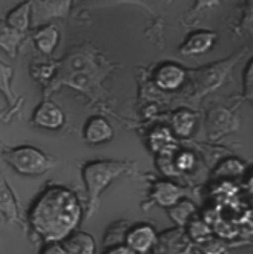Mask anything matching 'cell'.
Segmentation results:
<instances>
[{
	"label": "cell",
	"mask_w": 253,
	"mask_h": 254,
	"mask_svg": "<svg viewBox=\"0 0 253 254\" xmlns=\"http://www.w3.org/2000/svg\"><path fill=\"white\" fill-rule=\"evenodd\" d=\"M63 241L67 254H95L96 252L93 237L83 231H73Z\"/></svg>",
	"instance_id": "obj_12"
},
{
	"label": "cell",
	"mask_w": 253,
	"mask_h": 254,
	"mask_svg": "<svg viewBox=\"0 0 253 254\" xmlns=\"http://www.w3.org/2000/svg\"><path fill=\"white\" fill-rule=\"evenodd\" d=\"M24 39V34L0 19V49H3L10 58L16 57V51Z\"/></svg>",
	"instance_id": "obj_15"
},
{
	"label": "cell",
	"mask_w": 253,
	"mask_h": 254,
	"mask_svg": "<svg viewBox=\"0 0 253 254\" xmlns=\"http://www.w3.org/2000/svg\"><path fill=\"white\" fill-rule=\"evenodd\" d=\"M154 254H188L191 249V240L187 237L182 228L170 229L157 237L154 244Z\"/></svg>",
	"instance_id": "obj_4"
},
{
	"label": "cell",
	"mask_w": 253,
	"mask_h": 254,
	"mask_svg": "<svg viewBox=\"0 0 253 254\" xmlns=\"http://www.w3.org/2000/svg\"><path fill=\"white\" fill-rule=\"evenodd\" d=\"M3 157L16 173L24 176H39L52 167L51 160L34 146H18L7 151Z\"/></svg>",
	"instance_id": "obj_3"
},
{
	"label": "cell",
	"mask_w": 253,
	"mask_h": 254,
	"mask_svg": "<svg viewBox=\"0 0 253 254\" xmlns=\"http://www.w3.org/2000/svg\"><path fill=\"white\" fill-rule=\"evenodd\" d=\"M216 39H218V36L213 31H207V30L192 31L184 40V43L179 46V52L185 57L206 54L213 48Z\"/></svg>",
	"instance_id": "obj_7"
},
{
	"label": "cell",
	"mask_w": 253,
	"mask_h": 254,
	"mask_svg": "<svg viewBox=\"0 0 253 254\" xmlns=\"http://www.w3.org/2000/svg\"><path fill=\"white\" fill-rule=\"evenodd\" d=\"M34 21H46L55 16H65L71 0H28Z\"/></svg>",
	"instance_id": "obj_9"
},
{
	"label": "cell",
	"mask_w": 253,
	"mask_h": 254,
	"mask_svg": "<svg viewBox=\"0 0 253 254\" xmlns=\"http://www.w3.org/2000/svg\"><path fill=\"white\" fill-rule=\"evenodd\" d=\"M150 148L159 155H169L176 148V139L166 127H157L150 134Z\"/></svg>",
	"instance_id": "obj_13"
},
{
	"label": "cell",
	"mask_w": 253,
	"mask_h": 254,
	"mask_svg": "<svg viewBox=\"0 0 253 254\" xmlns=\"http://www.w3.org/2000/svg\"><path fill=\"white\" fill-rule=\"evenodd\" d=\"M127 170L129 166L126 163L119 161H92L83 167V181L89 196L87 217L96 211L101 193L108 188L114 179H117Z\"/></svg>",
	"instance_id": "obj_2"
},
{
	"label": "cell",
	"mask_w": 253,
	"mask_h": 254,
	"mask_svg": "<svg viewBox=\"0 0 253 254\" xmlns=\"http://www.w3.org/2000/svg\"><path fill=\"white\" fill-rule=\"evenodd\" d=\"M195 205L188 199H179L176 204L169 207V217L175 222L178 228H185L192 217H195Z\"/></svg>",
	"instance_id": "obj_18"
},
{
	"label": "cell",
	"mask_w": 253,
	"mask_h": 254,
	"mask_svg": "<svg viewBox=\"0 0 253 254\" xmlns=\"http://www.w3.org/2000/svg\"><path fill=\"white\" fill-rule=\"evenodd\" d=\"M33 231L45 243L63 241L82 220V205L73 190L51 187L40 193L28 214Z\"/></svg>",
	"instance_id": "obj_1"
},
{
	"label": "cell",
	"mask_w": 253,
	"mask_h": 254,
	"mask_svg": "<svg viewBox=\"0 0 253 254\" xmlns=\"http://www.w3.org/2000/svg\"><path fill=\"white\" fill-rule=\"evenodd\" d=\"M34 39V43H36V48L45 54V55H51L58 42H60V31L55 25L52 24H46V25H42L33 36Z\"/></svg>",
	"instance_id": "obj_14"
},
{
	"label": "cell",
	"mask_w": 253,
	"mask_h": 254,
	"mask_svg": "<svg viewBox=\"0 0 253 254\" xmlns=\"http://www.w3.org/2000/svg\"><path fill=\"white\" fill-rule=\"evenodd\" d=\"M39 254H67V253H65V249H64L63 244H61L60 241H49V243H46V244L42 247V250H40V253Z\"/></svg>",
	"instance_id": "obj_24"
},
{
	"label": "cell",
	"mask_w": 253,
	"mask_h": 254,
	"mask_svg": "<svg viewBox=\"0 0 253 254\" xmlns=\"http://www.w3.org/2000/svg\"><path fill=\"white\" fill-rule=\"evenodd\" d=\"M30 21H31V4L28 0L13 7L6 16V24L22 34L28 30Z\"/></svg>",
	"instance_id": "obj_16"
},
{
	"label": "cell",
	"mask_w": 253,
	"mask_h": 254,
	"mask_svg": "<svg viewBox=\"0 0 253 254\" xmlns=\"http://www.w3.org/2000/svg\"><path fill=\"white\" fill-rule=\"evenodd\" d=\"M195 125V117L188 110H179L172 117V130L179 137H188Z\"/></svg>",
	"instance_id": "obj_19"
},
{
	"label": "cell",
	"mask_w": 253,
	"mask_h": 254,
	"mask_svg": "<svg viewBox=\"0 0 253 254\" xmlns=\"http://www.w3.org/2000/svg\"><path fill=\"white\" fill-rule=\"evenodd\" d=\"M182 195H184V190L178 185L168 182V181L156 182L151 190V199L160 207H166V208L172 207L179 199H182Z\"/></svg>",
	"instance_id": "obj_11"
},
{
	"label": "cell",
	"mask_w": 253,
	"mask_h": 254,
	"mask_svg": "<svg viewBox=\"0 0 253 254\" xmlns=\"http://www.w3.org/2000/svg\"><path fill=\"white\" fill-rule=\"evenodd\" d=\"M12 74H13L12 68L7 64L0 61V92L7 98L9 102H12V99H13V95H12V90H10Z\"/></svg>",
	"instance_id": "obj_21"
},
{
	"label": "cell",
	"mask_w": 253,
	"mask_h": 254,
	"mask_svg": "<svg viewBox=\"0 0 253 254\" xmlns=\"http://www.w3.org/2000/svg\"><path fill=\"white\" fill-rule=\"evenodd\" d=\"M192 166H194V155H192L191 152H181V154L176 157V160H175L176 172L190 170Z\"/></svg>",
	"instance_id": "obj_23"
},
{
	"label": "cell",
	"mask_w": 253,
	"mask_h": 254,
	"mask_svg": "<svg viewBox=\"0 0 253 254\" xmlns=\"http://www.w3.org/2000/svg\"><path fill=\"white\" fill-rule=\"evenodd\" d=\"M185 80V69L173 63L162 64L154 72V83L162 90H176Z\"/></svg>",
	"instance_id": "obj_6"
},
{
	"label": "cell",
	"mask_w": 253,
	"mask_h": 254,
	"mask_svg": "<svg viewBox=\"0 0 253 254\" xmlns=\"http://www.w3.org/2000/svg\"><path fill=\"white\" fill-rule=\"evenodd\" d=\"M105 254H136L133 250H130L126 244H117V246H111L107 249Z\"/></svg>",
	"instance_id": "obj_25"
},
{
	"label": "cell",
	"mask_w": 253,
	"mask_h": 254,
	"mask_svg": "<svg viewBox=\"0 0 253 254\" xmlns=\"http://www.w3.org/2000/svg\"><path fill=\"white\" fill-rule=\"evenodd\" d=\"M83 134H84V139L89 143L98 145V143L108 142L113 137L114 130L104 117L95 116V117H92V119H89L86 122L84 128H83Z\"/></svg>",
	"instance_id": "obj_10"
},
{
	"label": "cell",
	"mask_w": 253,
	"mask_h": 254,
	"mask_svg": "<svg viewBox=\"0 0 253 254\" xmlns=\"http://www.w3.org/2000/svg\"><path fill=\"white\" fill-rule=\"evenodd\" d=\"M200 246H201V250H203V253L204 254H221L225 250V246H224L219 240L212 238V237H209V238H207L206 241H203Z\"/></svg>",
	"instance_id": "obj_22"
},
{
	"label": "cell",
	"mask_w": 253,
	"mask_h": 254,
	"mask_svg": "<svg viewBox=\"0 0 253 254\" xmlns=\"http://www.w3.org/2000/svg\"><path fill=\"white\" fill-rule=\"evenodd\" d=\"M187 237L190 238L192 243L201 244L203 241H206L209 237H212V231L210 228L206 225L204 220L198 219V217H192L190 222L187 223Z\"/></svg>",
	"instance_id": "obj_20"
},
{
	"label": "cell",
	"mask_w": 253,
	"mask_h": 254,
	"mask_svg": "<svg viewBox=\"0 0 253 254\" xmlns=\"http://www.w3.org/2000/svg\"><path fill=\"white\" fill-rule=\"evenodd\" d=\"M218 3H219V0H195L194 10L200 12V10H204V9H210L213 6H216Z\"/></svg>",
	"instance_id": "obj_26"
},
{
	"label": "cell",
	"mask_w": 253,
	"mask_h": 254,
	"mask_svg": "<svg viewBox=\"0 0 253 254\" xmlns=\"http://www.w3.org/2000/svg\"><path fill=\"white\" fill-rule=\"evenodd\" d=\"M64 122H65V117L61 108L57 104L49 102V101L40 104L33 114V123L36 126L43 127L48 130L60 128L64 125Z\"/></svg>",
	"instance_id": "obj_8"
},
{
	"label": "cell",
	"mask_w": 253,
	"mask_h": 254,
	"mask_svg": "<svg viewBox=\"0 0 253 254\" xmlns=\"http://www.w3.org/2000/svg\"><path fill=\"white\" fill-rule=\"evenodd\" d=\"M157 237L159 235L151 225L139 223L127 229L125 244L136 254H145L154 247Z\"/></svg>",
	"instance_id": "obj_5"
},
{
	"label": "cell",
	"mask_w": 253,
	"mask_h": 254,
	"mask_svg": "<svg viewBox=\"0 0 253 254\" xmlns=\"http://www.w3.org/2000/svg\"><path fill=\"white\" fill-rule=\"evenodd\" d=\"M0 213L9 222H18V204L7 182L0 176Z\"/></svg>",
	"instance_id": "obj_17"
}]
</instances>
